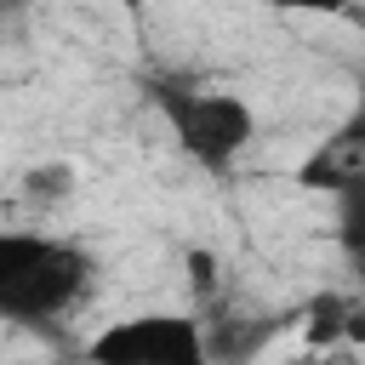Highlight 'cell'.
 I'll return each instance as SVG.
<instances>
[{
  "mask_svg": "<svg viewBox=\"0 0 365 365\" xmlns=\"http://www.w3.org/2000/svg\"><path fill=\"white\" fill-rule=\"evenodd\" d=\"M91 291V257L46 228H0V319L46 325L80 308Z\"/></svg>",
  "mask_w": 365,
  "mask_h": 365,
  "instance_id": "cell-1",
  "label": "cell"
},
{
  "mask_svg": "<svg viewBox=\"0 0 365 365\" xmlns=\"http://www.w3.org/2000/svg\"><path fill=\"white\" fill-rule=\"evenodd\" d=\"M160 114L200 171H228L257 137L251 103L222 86H160Z\"/></svg>",
  "mask_w": 365,
  "mask_h": 365,
  "instance_id": "cell-2",
  "label": "cell"
},
{
  "mask_svg": "<svg viewBox=\"0 0 365 365\" xmlns=\"http://www.w3.org/2000/svg\"><path fill=\"white\" fill-rule=\"evenodd\" d=\"M205 354V331L188 314H131L86 342V359L97 365H200Z\"/></svg>",
  "mask_w": 365,
  "mask_h": 365,
  "instance_id": "cell-3",
  "label": "cell"
},
{
  "mask_svg": "<svg viewBox=\"0 0 365 365\" xmlns=\"http://www.w3.org/2000/svg\"><path fill=\"white\" fill-rule=\"evenodd\" d=\"M297 182L302 188H319V194H348V188L365 182V108H354L348 120H336L314 143V154L302 160Z\"/></svg>",
  "mask_w": 365,
  "mask_h": 365,
  "instance_id": "cell-4",
  "label": "cell"
},
{
  "mask_svg": "<svg viewBox=\"0 0 365 365\" xmlns=\"http://www.w3.org/2000/svg\"><path fill=\"white\" fill-rule=\"evenodd\" d=\"M336 240H342V257L354 262V274L365 279V182L336 194Z\"/></svg>",
  "mask_w": 365,
  "mask_h": 365,
  "instance_id": "cell-5",
  "label": "cell"
},
{
  "mask_svg": "<svg viewBox=\"0 0 365 365\" xmlns=\"http://www.w3.org/2000/svg\"><path fill=\"white\" fill-rule=\"evenodd\" d=\"M23 194L29 200H57V194H68V171L63 165H40V171H29Z\"/></svg>",
  "mask_w": 365,
  "mask_h": 365,
  "instance_id": "cell-6",
  "label": "cell"
},
{
  "mask_svg": "<svg viewBox=\"0 0 365 365\" xmlns=\"http://www.w3.org/2000/svg\"><path fill=\"white\" fill-rule=\"evenodd\" d=\"M268 11H302V17H342L354 0H257Z\"/></svg>",
  "mask_w": 365,
  "mask_h": 365,
  "instance_id": "cell-7",
  "label": "cell"
},
{
  "mask_svg": "<svg viewBox=\"0 0 365 365\" xmlns=\"http://www.w3.org/2000/svg\"><path fill=\"white\" fill-rule=\"evenodd\" d=\"M114 6H125V11H143V6H148V0H114Z\"/></svg>",
  "mask_w": 365,
  "mask_h": 365,
  "instance_id": "cell-8",
  "label": "cell"
},
{
  "mask_svg": "<svg viewBox=\"0 0 365 365\" xmlns=\"http://www.w3.org/2000/svg\"><path fill=\"white\" fill-rule=\"evenodd\" d=\"M6 11H11V0H0V17H6Z\"/></svg>",
  "mask_w": 365,
  "mask_h": 365,
  "instance_id": "cell-9",
  "label": "cell"
}]
</instances>
